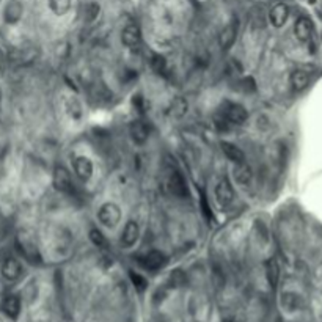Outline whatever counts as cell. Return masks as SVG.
<instances>
[{"mask_svg": "<svg viewBox=\"0 0 322 322\" xmlns=\"http://www.w3.org/2000/svg\"><path fill=\"white\" fill-rule=\"evenodd\" d=\"M222 115L224 118L230 123V125H244L249 118V112L245 110L244 106L236 104V103H224V107H222Z\"/></svg>", "mask_w": 322, "mask_h": 322, "instance_id": "1", "label": "cell"}, {"mask_svg": "<svg viewBox=\"0 0 322 322\" xmlns=\"http://www.w3.org/2000/svg\"><path fill=\"white\" fill-rule=\"evenodd\" d=\"M97 218H99V222H101L104 227L115 228L119 224L121 211H119V208L115 203H106V205H103L101 208H99Z\"/></svg>", "mask_w": 322, "mask_h": 322, "instance_id": "2", "label": "cell"}, {"mask_svg": "<svg viewBox=\"0 0 322 322\" xmlns=\"http://www.w3.org/2000/svg\"><path fill=\"white\" fill-rule=\"evenodd\" d=\"M215 198L220 206H230L234 202V189L231 186V183L228 181V178L220 179L218 184L215 186Z\"/></svg>", "mask_w": 322, "mask_h": 322, "instance_id": "3", "label": "cell"}, {"mask_svg": "<svg viewBox=\"0 0 322 322\" xmlns=\"http://www.w3.org/2000/svg\"><path fill=\"white\" fill-rule=\"evenodd\" d=\"M138 263H140V266L145 267L146 270H159L160 267L165 266L167 256H165L162 252L153 250V252H148L146 255L140 256V258H138Z\"/></svg>", "mask_w": 322, "mask_h": 322, "instance_id": "4", "label": "cell"}, {"mask_svg": "<svg viewBox=\"0 0 322 322\" xmlns=\"http://www.w3.org/2000/svg\"><path fill=\"white\" fill-rule=\"evenodd\" d=\"M52 183H54V187L58 190V192H63V193H69L72 190V181H71V175L69 171L65 168V167H57L54 170V178H52Z\"/></svg>", "mask_w": 322, "mask_h": 322, "instance_id": "5", "label": "cell"}, {"mask_svg": "<svg viewBox=\"0 0 322 322\" xmlns=\"http://www.w3.org/2000/svg\"><path fill=\"white\" fill-rule=\"evenodd\" d=\"M294 33H295L297 39L302 41V43L310 41L311 36H313V22L308 17H305V16L299 17V19L295 21Z\"/></svg>", "mask_w": 322, "mask_h": 322, "instance_id": "6", "label": "cell"}, {"mask_svg": "<svg viewBox=\"0 0 322 322\" xmlns=\"http://www.w3.org/2000/svg\"><path fill=\"white\" fill-rule=\"evenodd\" d=\"M168 189L173 195H176L179 198H184L189 195L187 192V184H186V179L183 178V175L179 171H173L170 178H168Z\"/></svg>", "mask_w": 322, "mask_h": 322, "instance_id": "7", "label": "cell"}, {"mask_svg": "<svg viewBox=\"0 0 322 322\" xmlns=\"http://www.w3.org/2000/svg\"><path fill=\"white\" fill-rule=\"evenodd\" d=\"M74 171L80 181H88L93 175V164L88 157L79 156L74 159Z\"/></svg>", "mask_w": 322, "mask_h": 322, "instance_id": "8", "label": "cell"}, {"mask_svg": "<svg viewBox=\"0 0 322 322\" xmlns=\"http://www.w3.org/2000/svg\"><path fill=\"white\" fill-rule=\"evenodd\" d=\"M237 38V21H231L228 26L220 32L218 43L222 49H230Z\"/></svg>", "mask_w": 322, "mask_h": 322, "instance_id": "9", "label": "cell"}, {"mask_svg": "<svg viewBox=\"0 0 322 322\" xmlns=\"http://www.w3.org/2000/svg\"><path fill=\"white\" fill-rule=\"evenodd\" d=\"M289 17V8L285 4H277L269 13V21L274 27H283Z\"/></svg>", "mask_w": 322, "mask_h": 322, "instance_id": "10", "label": "cell"}, {"mask_svg": "<svg viewBox=\"0 0 322 322\" xmlns=\"http://www.w3.org/2000/svg\"><path fill=\"white\" fill-rule=\"evenodd\" d=\"M2 275L8 281H16L22 275V266L17 259L8 258L2 266Z\"/></svg>", "mask_w": 322, "mask_h": 322, "instance_id": "11", "label": "cell"}, {"mask_svg": "<svg viewBox=\"0 0 322 322\" xmlns=\"http://www.w3.org/2000/svg\"><path fill=\"white\" fill-rule=\"evenodd\" d=\"M121 39L128 47H137L142 41V33L137 24H129V26H126L121 33Z\"/></svg>", "mask_w": 322, "mask_h": 322, "instance_id": "12", "label": "cell"}, {"mask_svg": "<svg viewBox=\"0 0 322 322\" xmlns=\"http://www.w3.org/2000/svg\"><path fill=\"white\" fill-rule=\"evenodd\" d=\"M140 236V228L134 220H129L121 234V244L125 247H132Z\"/></svg>", "mask_w": 322, "mask_h": 322, "instance_id": "13", "label": "cell"}, {"mask_svg": "<svg viewBox=\"0 0 322 322\" xmlns=\"http://www.w3.org/2000/svg\"><path fill=\"white\" fill-rule=\"evenodd\" d=\"M129 132H131V137L135 143H145L150 137V128L146 126V123L143 121H134L131 123L129 126Z\"/></svg>", "mask_w": 322, "mask_h": 322, "instance_id": "14", "label": "cell"}, {"mask_svg": "<svg viewBox=\"0 0 322 322\" xmlns=\"http://www.w3.org/2000/svg\"><path fill=\"white\" fill-rule=\"evenodd\" d=\"M220 148L224 154L234 164H240V162H245V154L242 153L240 148H237L236 145L230 143V142H222L220 143Z\"/></svg>", "mask_w": 322, "mask_h": 322, "instance_id": "15", "label": "cell"}, {"mask_svg": "<svg viewBox=\"0 0 322 322\" xmlns=\"http://www.w3.org/2000/svg\"><path fill=\"white\" fill-rule=\"evenodd\" d=\"M2 311L8 317L16 319L19 316V311H21V300H19V297H16V295L5 297L4 302H2Z\"/></svg>", "mask_w": 322, "mask_h": 322, "instance_id": "16", "label": "cell"}, {"mask_svg": "<svg viewBox=\"0 0 322 322\" xmlns=\"http://www.w3.org/2000/svg\"><path fill=\"white\" fill-rule=\"evenodd\" d=\"M266 275H267L269 285L272 288H277L278 278H280V266L275 258H270L266 261Z\"/></svg>", "mask_w": 322, "mask_h": 322, "instance_id": "17", "label": "cell"}, {"mask_svg": "<svg viewBox=\"0 0 322 322\" xmlns=\"http://www.w3.org/2000/svg\"><path fill=\"white\" fill-rule=\"evenodd\" d=\"M308 84H310V76L305 72V71H302V69H297V71H294L292 74H291V85H292V88L295 90V91H302V90H305L307 87H308Z\"/></svg>", "mask_w": 322, "mask_h": 322, "instance_id": "18", "label": "cell"}, {"mask_svg": "<svg viewBox=\"0 0 322 322\" xmlns=\"http://www.w3.org/2000/svg\"><path fill=\"white\" fill-rule=\"evenodd\" d=\"M234 179L239 183V184H249L252 181V168L247 165L245 162H240V164H236L234 167Z\"/></svg>", "mask_w": 322, "mask_h": 322, "instance_id": "19", "label": "cell"}, {"mask_svg": "<svg viewBox=\"0 0 322 322\" xmlns=\"http://www.w3.org/2000/svg\"><path fill=\"white\" fill-rule=\"evenodd\" d=\"M281 304L285 307V310L288 311H295L297 308H300V297L299 295H295L292 292H286L283 294V299H281Z\"/></svg>", "mask_w": 322, "mask_h": 322, "instance_id": "20", "label": "cell"}, {"mask_svg": "<svg viewBox=\"0 0 322 322\" xmlns=\"http://www.w3.org/2000/svg\"><path fill=\"white\" fill-rule=\"evenodd\" d=\"M187 113V101L184 97H176L175 101L171 103V107H170V115L176 116V118H181Z\"/></svg>", "mask_w": 322, "mask_h": 322, "instance_id": "21", "label": "cell"}, {"mask_svg": "<svg viewBox=\"0 0 322 322\" xmlns=\"http://www.w3.org/2000/svg\"><path fill=\"white\" fill-rule=\"evenodd\" d=\"M21 14H22V7H21V4H17V2H11L8 7H7V11H5V19L8 21V22H16V21H19V17H21Z\"/></svg>", "mask_w": 322, "mask_h": 322, "instance_id": "22", "label": "cell"}, {"mask_svg": "<svg viewBox=\"0 0 322 322\" xmlns=\"http://www.w3.org/2000/svg\"><path fill=\"white\" fill-rule=\"evenodd\" d=\"M90 240L93 242V245L97 247V249H103V250H106V249H107V245H109L106 236H104L101 231H99V230H96V228H93V230L90 231Z\"/></svg>", "mask_w": 322, "mask_h": 322, "instance_id": "23", "label": "cell"}, {"mask_svg": "<svg viewBox=\"0 0 322 322\" xmlns=\"http://www.w3.org/2000/svg\"><path fill=\"white\" fill-rule=\"evenodd\" d=\"M51 8L57 16H63L71 8V0H51Z\"/></svg>", "mask_w": 322, "mask_h": 322, "instance_id": "24", "label": "cell"}, {"mask_svg": "<svg viewBox=\"0 0 322 322\" xmlns=\"http://www.w3.org/2000/svg\"><path fill=\"white\" fill-rule=\"evenodd\" d=\"M151 68L156 74H164L167 72V60L162 57V55H153V60H151Z\"/></svg>", "mask_w": 322, "mask_h": 322, "instance_id": "25", "label": "cell"}, {"mask_svg": "<svg viewBox=\"0 0 322 322\" xmlns=\"http://www.w3.org/2000/svg\"><path fill=\"white\" fill-rule=\"evenodd\" d=\"M129 277H131V280H132V285H134L138 291H145V289H146L148 281H146L142 275L135 274V272H129Z\"/></svg>", "mask_w": 322, "mask_h": 322, "instance_id": "26", "label": "cell"}, {"mask_svg": "<svg viewBox=\"0 0 322 322\" xmlns=\"http://www.w3.org/2000/svg\"><path fill=\"white\" fill-rule=\"evenodd\" d=\"M97 14H99V5H97V4L91 2V4H88V5L85 7V19H87L88 22L94 21V19L97 17Z\"/></svg>", "mask_w": 322, "mask_h": 322, "instance_id": "27", "label": "cell"}, {"mask_svg": "<svg viewBox=\"0 0 322 322\" xmlns=\"http://www.w3.org/2000/svg\"><path fill=\"white\" fill-rule=\"evenodd\" d=\"M170 283L173 286H183L186 283V275L183 274L181 270H175V272H171V275H170Z\"/></svg>", "mask_w": 322, "mask_h": 322, "instance_id": "28", "label": "cell"}, {"mask_svg": "<svg viewBox=\"0 0 322 322\" xmlns=\"http://www.w3.org/2000/svg\"><path fill=\"white\" fill-rule=\"evenodd\" d=\"M202 209H203V215L206 217V220L211 222L212 214H211V208H209V205H208V200H206V196H205V195L202 196Z\"/></svg>", "mask_w": 322, "mask_h": 322, "instance_id": "29", "label": "cell"}, {"mask_svg": "<svg viewBox=\"0 0 322 322\" xmlns=\"http://www.w3.org/2000/svg\"><path fill=\"white\" fill-rule=\"evenodd\" d=\"M224 322H233L231 319H227V320H224Z\"/></svg>", "mask_w": 322, "mask_h": 322, "instance_id": "30", "label": "cell"}]
</instances>
